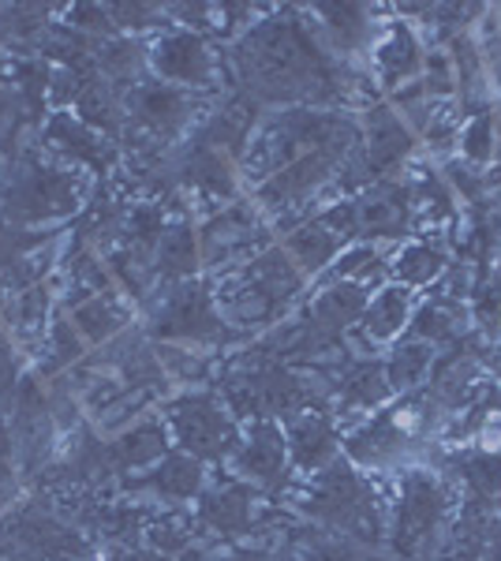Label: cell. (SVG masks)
Listing matches in <instances>:
<instances>
[{"mask_svg": "<svg viewBox=\"0 0 501 561\" xmlns=\"http://www.w3.org/2000/svg\"><path fill=\"white\" fill-rule=\"evenodd\" d=\"M15 494V468H12V434L0 427V505Z\"/></svg>", "mask_w": 501, "mask_h": 561, "instance_id": "32", "label": "cell"}, {"mask_svg": "<svg viewBox=\"0 0 501 561\" xmlns=\"http://www.w3.org/2000/svg\"><path fill=\"white\" fill-rule=\"evenodd\" d=\"M153 333L166 341H195L198 345V341L221 337L225 322L198 280H180L153 314Z\"/></svg>", "mask_w": 501, "mask_h": 561, "instance_id": "5", "label": "cell"}, {"mask_svg": "<svg viewBox=\"0 0 501 561\" xmlns=\"http://www.w3.org/2000/svg\"><path fill=\"white\" fill-rule=\"evenodd\" d=\"M445 510V494L431 476H408L405 491H400L397 505V547L415 550L419 542L431 536Z\"/></svg>", "mask_w": 501, "mask_h": 561, "instance_id": "9", "label": "cell"}, {"mask_svg": "<svg viewBox=\"0 0 501 561\" xmlns=\"http://www.w3.org/2000/svg\"><path fill=\"white\" fill-rule=\"evenodd\" d=\"M12 386H15V359H12V348H8V341L0 337V397H4Z\"/></svg>", "mask_w": 501, "mask_h": 561, "instance_id": "34", "label": "cell"}, {"mask_svg": "<svg viewBox=\"0 0 501 561\" xmlns=\"http://www.w3.org/2000/svg\"><path fill=\"white\" fill-rule=\"evenodd\" d=\"M408 322H412V288H405V285L382 288L360 319L363 333H367L371 341H394L400 337V330H405Z\"/></svg>", "mask_w": 501, "mask_h": 561, "instance_id": "19", "label": "cell"}, {"mask_svg": "<svg viewBox=\"0 0 501 561\" xmlns=\"http://www.w3.org/2000/svg\"><path fill=\"white\" fill-rule=\"evenodd\" d=\"M20 539L34 550L42 561H87V542L71 528L49 520V517H26L20 524Z\"/></svg>", "mask_w": 501, "mask_h": 561, "instance_id": "20", "label": "cell"}, {"mask_svg": "<svg viewBox=\"0 0 501 561\" xmlns=\"http://www.w3.org/2000/svg\"><path fill=\"white\" fill-rule=\"evenodd\" d=\"M445 270H449L445 251L431 248V243H408V248H400V255L394 259V277H397V285H405V288L431 285V280H439Z\"/></svg>", "mask_w": 501, "mask_h": 561, "instance_id": "22", "label": "cell"}, {"mask_svg": "<svg viewBox=\"0 0 501 561\" xmlns=\"http://www.w3.org/2000/svg\"><path fill=\"white\" fill-rule=\"evenodd\" d=\"M479 442H482L487 454H498L501 449V415H490L487 427H482V434H479Z\"/></svg>", "mask_w": 501, "mask_h": 561, "instance_id": "35", "label": "cell"}, {"mask_svg": "<svg viewBox=\"0 0 501 561\" xmlns=\"http://www.w3.org/2000/svg\"><path fill=\"white\" fill-rule=\"evenodd\" d=\"M191 536H195V531H191V524L187 520H172V517L158 520L150 528V539L161 547V554H166V550H184L191 542Z\"/></svg>", "mask_w": 501, "mask_h": 561, "instance_id": "30", "label": "cell"}, {"mask_svg": "<svg viewBox=\"0 0 501 561\" xmlns=\"http://www.w3.org/2000/svg\"><path fill=\"white\" fill-rule=\"evenodd\" d=\"M389 393H394V386H389V375L382 364H360L341 386L349 409H378V404L389 401Z\"/></svg>", "mask_w": 501, "mask_h": 561, "instance_id": "24", "label": "cell"}, {"mask_svg": "<svg viewBox=\"0 0 501 561\" xmlns=\"http://www.w3.org/2000/svg\"><path fill=\"white\" fill-rule=\"evenodd\" d=\"M76 322H79V330H83L90 341H109L124 325V311L113 300H102V296H94V300L83 304L76 311Z\"/></svg>", "mask_w": 501, "mask_h": 561, "instance_id": "27", "label": "cell"}, {"mask_svg": "<svg viewBox=\"0 0 501 561\" xmlns=\"http://www.w3.org/2000/svg\"><path fill=\"white\" fill-rule=\"evenodd\" d=\"M105 454L113 460V468H121V472H132V468H153L169 454V431L153 420L135 423V427L124 431Z\"/></svg>", "mask_w": 501, "mask_h": 561, "instance_id": "16", "label": "cell"}, {"mask_svg": "<svg viewBox=\"0 0 501 561\" xmlns=\"http://www.w3.org/2000/svg\"><path fill=\"white\" fill-rule=\"evenodd\" d=\"M34 243H38V237H26L23 229H12L8 221H0V266L15 262L23 251H31Z\"/></svg>", "mask_w": 501, "mask_h": 561, "instance_id": "31", "label": "cell"}, {"mask_svg": "<svg viewBox=\"0 0 501 561\" xmlns=\"http://www.w3.org/2000/svg\"><path fill=\"white\" fill-rule=\"evenodd\" d=\"M341 248H344V237H337L322 217H311V221H304L293 237L285 240L281 251H285V255L293 259V266L307 277V274H322Z\"/></svg>", "mask_w": 501, "mask_h": 561, "instance_id": "14", "label": "cell"}, {"mask_svg": "<svg viewBox=\"0 0 501 561\" xmlns=\"http://www.w3.org/2000/svg\"><path fill=\"white\" fill-rule=\"evenodd\" d=\"M150 65L166 79L169 87L191 90V87H206L214 76V57H209V45L191 31H169L153 42L150 49Z\"/></svg>", "mask_w": 501, "mask_h": 561, "instance_id": "7", "label": "cell"}, {"mask_svg": "<svg viewBox=\"0 0 501 561\" xmlns=\"http://www.w3.org/2000/svg\"><path fill=\"white\" fill-rule=\"evenodd\" d=\"M113 561H169L161 550H116Z\"/></svg>", "mask_w": 501, "mask_h": 561, "instance_id": "36", "label": "cell"}, {"mask_svg": "<svg viewBox=\"0 0 501 561\" xmlns=\"http://www.w3.org/2000/svg\"><path fill=\"white\" fill-rule=\"evenodd\" d=\"M232 465L240 479L248 483H259V486H277L281 476H285V465H288V442H285V431L270 420H254L251 431L240 438L232 454Z\"/></svg>", "mask_w": 501, "mask_h": 561, "instance_id": "8", "label": "cell"}, {"mask_svg": "<svg viewBox=\"0 0 501 561\" xmlns=\"http://www.w3.org/2000/svg\"><path fill=\"white\" fill-rule=\"evenodd\" d=\"M434 364V345H426V341H400L394 348V356H389L386 364V375H389V386L394 389H412L426 378V370Z\"/></svg>", "mask_w": 501, "mask_h": 561, "instance_id": "25", "label": "cell"}, {"mask_svg": "<svg viewBox=\"0 0 501 561\" xmlns=\"http://www.w3.org/2000/svg\"><path fill=\"white\" fill-rule=\"evenodd\" d=\"M426 49L415 38V31L408 23H389L386 34L375 42V71L382 87H408L415 79H423Z\"/></svg>", "mask_w": 501, "mask_h": 561, "instance_id": "10", "label": "cell"}, {"mask_svg": "<svg viewBox=\"0 0 501 561\" xmlns=\"http://www.w3.org/2000/svg\"><path fill=\"white\" fill-rule=\"evenodd\" d=\"M479 319L487 330L501 333V280H494V285L479 296Z\"/></svg>", "mask_w": 501, "mask_h": 561, "instance_id": "33", "label": "cell"}, {"mask_svg": "<svg viewBox=\"0 0 501 561\" xmlns=\"http://www.w3.org/2000/svg\"><path fill=\"white\" fill-rule=\"evenodd\" d=\"M304 510L333 531L375 536V497H371L367 483L352 472L349 460H330L326 468H318V476L307 486Z\"/></svg>", "mask_w": 501, "mask_h": 561, "instance_id": "2", "label": "cell"}, {"mask_svg": "<svg viewBox=\"0 0 501 561\" xmlns=\"http://www.w3.org/2000/svg\"><path fill=\"white\" fill-rule=\"evenodd\" d=\"M315 15H322V26H326V34H330L333 49H341V53L367 49L371 34H375L371 12L360 4H315Z\"/></svg>", "mask_w": 501, "mask_h": 561, "instance_id": "21", "label": "cell"}, {"mask_svg": "<svg viewBox=\"0 0 501 561\" xmlns=\"http://www.w3.org/2000/svg\"><path fill=\"white\" fill-rule=\"evenodd\" d=\"M408 333H412L415 341H426V345H434V341L453 337V333H457V322H453V314L445 311L442 304H423L412 314V325H408Z\"/></svg>", "mask_w": 501, "mask_h": 561, "instance_id": "28", "label": "cell"}, {"mask_svg": "<svg viewBox=\"0 0 501 561\" xmlns=\"http://www.w3.org/2000/svg\"><path fill=\"white\" fill-rule=\"evenodd\" d=\"M457 150H460L464 165H471V169H487L490 161L498 158V116H494V108L468 116V124H464L460 135H457Z\"/></svg>", "mask_w": 501, "mask_h": 561, "instance_id": "23", "label": "cell"}, {"mask_svg": "<svg viewBox=\"0 0 501 561\" xmlns=\"http://www.w3.org/2000/svg\"><path fill=\"white\" fill-rule=\"evenodd\" d=\"M68 210H76V180L53 169H26L12 180L0 203V214L15 225H38Z\"/></svg>", "mask_w": 501, "mask_h": 561, "instance_id": "4", "label": "cell"}, {"mask_svg": "<svg viewBox=\"0 0 501 561\" xmlns=\"http://www.w3.org/2000/svg\"><path fill=\"white\" fill-rule=\"evenodd\" d=\"M203 479H206L203 460H195L191 454L180 449V454L161 457L135 486H147V491L169 497V502H187V497H195L198 491H203Z\"/></svg>", "mask_w": 501, "mask_h": 561, "instance_id": "15", "label": "cell"}, {"mask_svg": "<svg viewBox=\"0 0 501 561\" xmlns=\"http://www.w3.org/2000/svg\"><path fill=\"white\" fill-rule=\"evenodd\" d=\"M236 65L251 94L266 102L318 98L330 90L326 57L315 49L307 26L296 20H266L248 31L236 45Z\"/></svg>", "mask_w": 501, "mask_h": 561, "instance_id": "1", "label": "cell"}, {"mask_svg": "<svg viewBox=\"0 0 501 561\" xmlns=\"http://www.w3.org/2000/svg\"><path fill=\"white\" fill-rule=\"evenodd\" d=\"M254 520V505H251V486L229 483L206 491L198 497V524L217 536H243Z\"/></svg>", "mask_w": 501, "mask_h": 561, "instance_id": "12", "label": "cell"}, {"mask_svg": "<svg viewBox=\"0 0 501 561\" xmlns=\"http://www.w3.org/2000/svg\"><path fill=\"white\" fill-rule=\"evenodd\" d=\"M198 270V237L187 221H172L166 225L158 240V251H153V274L180 285V280H191V274Z\"/></svg>", "mask_w": 501, "mask_h": 561, "instance_id": "18", "label": "cell"}, {"mask_svg": "<svg viewBox=\"0 0 501 561\" xmlns=\"http://www.w3.org/2000/svg\"><path fill=\"white\" fill-rule=\"evenodd\" d=\"M299 561H367V558H363L360 547L349 539H322V542H315V547H307Z\"/></svg>", "mask_w": 501, "mask_h": 561, "instance_id": "29", "label": "cell"}, {"mask_svg": "<svg viewBox=\"0 0 501 561\" xmlns=\"http://www.w3.org/2000/svg\"><path fill=\"white\" fill-rule=\"evenodd\" d=\"M382 274H386V266H382V255L371 243H360V248L344 251L341 262L326 270L330 280H355V285H363V288L371 285V277H382Z\"/></svg>", "mask_w": 501, "mask_h": 561, "instance_id": "26", "label": "cell"}, {"mask_svg": "<svg viewBox=\"0 0 501 561\" xmlns=\"http://www.w3.org/2000/svg\"><path fill=\"white\" fill-rule=\"evenodd\" d=\"M225 561H270V558L259 554V550H240V554H229Z\"/></svg>", "mask_w": 501, "mask_h": 561, "instance_id": "37", "label": "cell"}, {"mask_svg": "<svg viewBox=\"0 0 501 561\" xmlns=\"http://www.w3.org/2000/svg\"><path fill=\"white\" fill-rule=\"evenodd\" d=\"M169 427L177 434V446L195 460H225L236 454L240 434H236L229 412L209 393L180 397L169 409Z\"/></svg>", "mask_w": 501, "mask_h": 561, "instance_id": "3", "label": "cell"}, {"mask_svg": "<svg viewBox=\"0 0 501 561\" xmlns=\"http://www.w3.org/2000/svg\"><path fill=\"white\" fill-rule=\"evenodd\" d=\"M285 442L293 465L304 468V472H318V468L337 460V427L330 415H318V412L296 415L285 431Z\"/></svg>", "mask_w": 501, "mask_h": 561, "instance_id": "11", "label": "cell"}, {"mask_svg": "<svg viewBox=\"0 0 501 561\" xmlns=\"http://www.w3.org/2000/svg\"><path fill=\"white\" fill-rule=\"evenodd\" d=\"M0 561H4V558H0Z\"/></svg>", "mask_w": 501, "mask_h": 561, "instance_id": "38", "label": "cell"}, {"mask_svg": "<svg viewBox=\"0 0 501 561\" xmlns=\"http://www.w3.org/2000/svg\"><path fill=\"white\" fill-rule=\"evenodd\" d=\"M344 153H349V150H333V147L299 153L296 161H288L285 169H277L270 180H262V184H259V203H266V206L304 203L307 195H315L318 187L333 176V169L341 165Z\"/></svg>", "mask_w": 501, "mask_h": 561, "instance_id": "6", "label": "cell"}, {"mask_svg": "<svg viewBox=\"0 0 501 561\" xmlns=\"http://www.w3.org/2000/svg\"><path fill=\"white\" fill-rule=\"evenodd\" d=\"M371 296L363 285L355 280H333L326 293H318V300L311 304V330L315 333H341L352 322L363 319Z\"/></svg>", "mask_w": 501, "mask_h": 561, "instance_id": "13", "label": "cell"}, {"mask_svg": "<svg viewBox=\"0 0 501 561\" xmlns=\"http://www.w3.org/2000/svg\"><path fill=\"white\" fill-rule=\"evenodd\" d=\"M187 108L191 102L180 87L150 83V87L135 90V116H139V124H147V128L158 135H172L177 128H184Z\"/></svg>", "mask_w": 501, "mask_h": 561, "instance_id": "17", "label": "cell"}]
</instances>
